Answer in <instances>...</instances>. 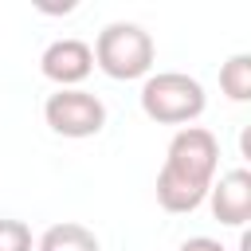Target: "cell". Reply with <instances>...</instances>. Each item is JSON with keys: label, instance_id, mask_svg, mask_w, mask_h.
I'll return each mask as SVG.
<instances>
[{"label": "cell", "instance_id": "cell-5", "mask_svg": "<svg viewBox=\"0 0 251 251\" xmlns=\"http://www.w3.org/2000/svg\"><path fill=\"white\" fill-rule=\"evenodd\" d=\"M39 71L43 78H51L59 90H75L90 71H94V51L82 39H55L43 55H39Z\"/></svg>", "mask_w": 251, "mask_h": 251}, {"label": "cell", "instance_id": "cell-8", "mask_svg": "<svg viewBox=\"0 0 251 251\" xmlns=\"http://www.w3.org/2000/svg\"><path fill=\"white\" fill-rule=\"evenodd\" d=\"M220 90H224L231 102H247V98H251V55H247V51L231 55V59L220 67Z\"/></svg>", "mask_w": 251, "mask_h": 251}, {"label": "cell", "instance_id": "cell-6", "mask_svg": "<svg viewBox=\"0 0 251 251\" xmlns=\"http://www.w3.org/2000/svg\"><path fill=\"white\" fill-rule=\"evenodd\" d=\"M208 204H212V216L224 227H243L251 220V173L247 169L224 173L220 184L208 188Z\"/></svg>", "mask_w": 251, "mask_h": 251}, {"label": "cell", "instance_id": "cell-7", "mask_svg": "<svg viewBox=\"0 0 251 251\" xmlns=\"http://www.w3.org/2000/svg\"><path fill=\"white\" fill-rule=\"evenodd\" d=\"M35 251H102V247H98V235L82 224H51L39 235Z\"/></svg>", "mask_w": 251, "mask_h": 251}, {"label": "cell", "instance_id": "cell-1", "mask_svg": "<svg viewBox=\"0 0 251 251\" xmlns=\"http://www.w3.org/2000/svg\"><path fill=\"white\" fill-rule=\"evenodd\" d=\"M220 165V141L204 126H184L169 141L165 165L157 173V204L173 216L196 212L208 200V188L216 184Z\"/></svg>", "mask_w": 251, "mask_h": 251}, {"label": "cell", "instance_id": "cell-10", "mask_svg": "<svg viewBox=\"0 0 251 251\" xmlns=\"http://www.w3.org/2000/svg\"><path fill=\"white\" fill-rule=\"evenodd\" d=\"M176 251H224V243H216V239H208V235H192V239H184Z\"/></svg>", "mask_w": 251, "mask_h": 251}, {"label": "cell", "instance_id": "cell-4", "mask_svg": "<svg viewBox=\"0 0 251 251\" xmlns=\"http://www.w3.org/2000/svg\"><path fill=\"white\" fill-rule=\"evenodd\" d=\"M43 118H47V126H51L59 137L82 141V137L102 133V126H106V106H102L98 94L75 86V90H55V94H47Z\"/></svg>", "mask_w": 251, "mask_h": 251}, {"label": "cell", "instance_id": "cell-2", "mask_svg": "<svg viewBox=\"0 0 251 251\" xmlns=\"http://www.w3.org/2000/svg\"><path fill=\"white\" fill-rule=\"evenodd\" d=\"M90 51H94V67H98L102 75L118 78V82L149 78L153 55H157L153 35H149L141 24H126V20L106 24V27L98 31V39H94Z\"/></svg>", "mask_w": 251, "mask_h": 251}, {"label": "cell", "instance_id": "cell-3", "mask_svg": "<svg viewBox=\"0 0 251 251\" xmlns=\"http://www.w3.org/2000/svg\"><path fill=\"white\" fill-rule=\"evenodd\" d=\"M204 106H208L204 86L192 75H180V71H157L141 86V110H145V118H153L161 126L184 129L204 114Z\"/></svg>", "mask_w": 251, "mask_h": 251}, {"label": "cell", "instance_id": "cell-9", "mask_svg": "<svg viewBox=\"0 0 251 251\" xmlns=\"http://www.w3.org/2000/svg\"><path fill=\"white\" fill-rule=\"evenodd\" d=\"M0 251H31V227L24 220H0Z\"/></svg>", "mask_w": 251, "mask_h": 251}]
</instances>
